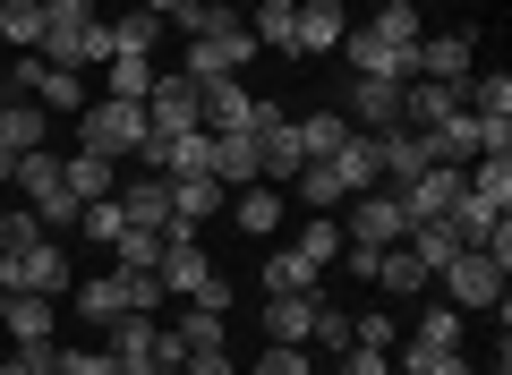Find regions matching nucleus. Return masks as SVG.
Wrapping results in <instances>:
<instances>
[{
	"label": "nucleus",
	"mask_w": 512,
	"mask_h": 375,
	"mask_svg": "<svg viewBox=\"0 0 512 375\" xmlns=\"http://www.w3.org/2000/svg\"><path fill=\"white\" fill-rule=\"evenodd\" d=\"M154 375H180V367H154Z\"/></svg>",
	"instance_id": "nucleus-50"
},
{
	"label": "nucleus",
	"mask_w": 512,
	"mask_h": 375,
	"mask_svg": "<svg viewBox=\"0 0 512 375\" xmlns=\"http://www.w3.org/2000/svg\"><path fill=\"white\" fill-rule=\"evenodd\" d=\"M393 197H402V214H410V222H444V214L461 205V171H453V162H427V171H419V179H402Z\"/></svg>",
	"instance_id": "nucleus-8"
},
{
	"label": "nucleus",
	"mask_w": 512,
	"mask_h": 375,
	"mask_svg": "<svg viewBox=\"0 0 512 375\" xmlns=\"http://www.w3.org/2000/svg\"><path fill=\"white\" fill-rule=\"evenodd\" d=\"M248 375H316V358H308V350H282V341H274V350L256 358Z\"/></svg>",
	"instance_id": "nucleus-46"
},
{
	"label": "nucleus",
	"mask_w": 512,
	"mask_h": 375,
	"mask_svg": "<svg viewBox=\"0 0 512 375\" xmlns=\"http://www.w3.org/2000/svg\"><path fill=\"white\" fill-rule=\"evenodd\" d=\"M69 282H77V265H69V248H60V239L0 248V290H9V299H18V290H35V299H69Z\"/></svg>",
	"instance_id": "nucleus-2"
},
{
	"label": "nucleus",
	"mask_w": 512,
	"mask_h": 375,
	"mask_svg": "<svg viewBox=\"0 0 512 375\" xmlns=\"http://www.w3.org/2000/svg\"><path fill=\"white\" fill-rule=\"evenodd\" d=\"M154 43H163V18H154V9H128V18L111 26V52H146L154 60Z\"/></svg>",
	"instance_id": "nucleus-35"
},
{
	"label": "nucleus",
	"mask_w": 512,
	"mask_h": 375,
	"mask_svg": "<svg viewBox=\"0 0 512 375\" xmlns=\"http://www.w3.org/2000/svg\"><path fill=\"white\" fill-rule=\"evenodd\" d=\"M0 333H9V341H60V299H35V290H18Z\"/></svg>",
	"instance_id": "nucleus-20"
},
{
	"label": "nucleus",
	"mask_w": 512,
	"mask_h": 375,
	"mask_svg": "<svg viewBox=\"0 0 512 375\" xmlns=\"http://www.w3.org/2000/svg\"><path fill=\"white\" fill-rule=\"evenodd\" d=\"M69 299H77V324H111V316H128V307H120V282H111V273H77Z\"/></svg>",
	"instance_id": "nucleus-23"
},
{
	"label": "nucleus",
	"mask_w": 512,
	"mask_h": 375,
	"mask_svg": "<svg viewBox=\"0 0 512 375\" xmlns=\"http://www.w3.org/2000/svg\"><path fill=\"white\" fill-rule=\"evenodd\" d=\"M26 205V197H18ZM35 214H43V231H77V214H86V205L69 197V188H52V197H35Z\"/></svg>",
	"instance_id": "nucleus-44"
},
{
	"label": "nucleus",
	"mask_w": 512,
	"mask_h": 375,
	"mask_svg": "<svg viewBox=\"0 0 512 375\" xmlns=\"http://www.w3.org/2000/svg\"><path fill=\"white\" fill-rule=\"evenodd\" d=\"M111 205L128 214V231H154V239H163L171 222H180V214H171V179H163V171H137V179H120V188H111Z\"/></svg>",
	"instance_id": "nucleus-7"
},
{
	"label": "nucleus",
	"mask_w": 512,
	"mask_h": 375,
	"mask_svg": "<svg viewBox=\"0 0 512 375\" xmlns=\"http://www.w3.org/2000/svg\"><path fill=\"white\" fill-rule=\"evenodd\" d=\"M333 222H342L350 248H402V239H410V214H402V197H393V188H359Z\"/></svg>",
	"instance_id": "nucleus-5"
},
{
	"label": "nucleus",
	"mask_w": 512,
	"mask_h": 375,
	"mask_svg": "<svg viewBox=\"0 0 512 375\" xmlns=\"http://www.w3.org/2000/svg\"><path fill=\"white\" fill-rule=\"evenodd\" d=\"M461 333H470L461 307H427V316L410 324V350H461Z\"/></svg>",
	"instance_id": "nucleus-31"
},
{
	"label": "nucleus",
	"mask_w": 512,
	"mask_h": 375,
	"mask_svg": "<svg viewBox=\"0 0 512 375\" xmlns=\"http://www.w3.org/2000/svg\"><path fill=\"white\" fill-rule=\"evenodd\" d=\"M359 137H376V128H402V86L393 77H350V111H342Z\"/></svg>",
	"instance_id": "nucleus-10"
},
{
	"label": "nucleus",
	"mask_w": 512,
	"mask_h": 375,
	"mask_svg": "<svg viewBox=\"0 0 512 375\" xmlns=\"http://www.w3.org/2000/svg\"><path fill=\"white\" fill-rule=\"evenodd\" d=\"M248 35H256V52H274V60H299V0H256Z\"/></svg>",
	"instance_id": "nucleus-14"
},
{
	"label": "nucleus",
	"mask_w": 512,
	"mask_h": 375,
	"mask_svg": "<svg viewBox=\"0 0 512 375\" xmlns=\"http://www.w3.org/2000/svg\"><path fill=\"white\" fill-rule=\"evenodd\" d=\"M214 179L222 188H256V128H222L214 137Z\"/></svg>",
	"instance_id": "nucleus-19"
},
{
	"label": "nucleus",
	"mask_w": 512,
	"mask_h": 375,
	"mask_svg": "<svg viewBox=\"0 0 512 375\" xmlns=\"http://www.w3.org/2000/svg\"><path fill=\"white\" fill-rule=\"evenodd\" d=\"M222 18H231L222 0H180V9H171V35H180V43H197V35H214Z\"/></svg>",
	"instance_id": "nucleus-39"
},
{
	"label": "nucleus",
	"mask_w": 512,
	"mask_h": 375,
	"mask_svg": "<svg viewBox=\"0 0 512 375\" xmlns=\"http://www.w3.org/2000/svg\"><path fill=\"white\" fill-rule=\"evenodd\" d=\"M367 145H376V179H393V188L427 171V145H419V128H376Z\"/></svg>",
	"instance_id": "nucleus-15"
},
{
	"label": "nucleus",
	"mask_w": 512,
	"mask_h": 375,
	"mask_svg": "<svg viewBox=\"0 0 512 375\" xmlns=\"http://www.w3.org/2000/svg\"><path fill=\"white\" fill-rule=\"evenodd\" d=\"M291 248L308 256V265H342V248H350V239H342V222H333V214H308V231H299Z\"/></svg>",
	"instance_id": "nucleus-33"
},
{
	"label": "nucleus",
	"mask_w": 512,
	"mask_h": 375,
	"mask_svg": "<svg viewBox=\"0 0 512 375\" xmlns=\"http://www.w3.org/2000/svg\"><path fill=\"white\" fill-rule=\"evenodd\" d=\"M77 145L103 162H137V145H146V103H120V94H94L86 111H77Z\"/></svg>",
	"instance_id": "nucleus-1"
},
{
	"label": "nucleus",
	"mask_w": 512,
	"mask_h": 375,
	"mask_svg": "<svg viewBox=\"0 0 512 375\" xmlns=\"http://www.w3.org/2000/svg\"><path fill=\"white\" fill-rule=\"evenodd\" d=\"M163 265V239L154 231H120V248H111V273H154Z\"/></svg>",
	"instance_id": "nucleus-36"
},
{
	"label": "nucleus",
	"mask_w": 512,
	"mask_h": 375,
	"mask_svg": "<svg viewBox=\"0 0 512 375\" xmlns=\"http://www.w3.org/2000/svg\"><path fill=\"white\" fill-rule=\"evenodd\" d=\"M470 69H478V43L461 35V26H453V35H427V43H419V77H436V86H461Z\"/></svg>",
	"instance_id": "nucleus-12"
},
{
	"label": "nucleus",
	"mask_w": 512,
	"mask_h": 375,
	"mask_svg": "<svg viewBox=\"0 0 512 375\" xmlns=\"http://www.w3.org/2000/svg\"><path fill=\"white\" fill-rule=\"evenodd\" d=\"M291 188H299V205H308V214H342V205H350V179L333 171V162H299Z\"/></svg>",
	"instance_id": "nucleus-21"
},
{
	"label": "nucleus",
	"mask_w": 512,
	"mask_h": 375,
	"mask_svg": "<svg viewBox=\"0 0 512 375\" xmlns=\"http://www.w3.org/2000/svg\"><path fill=\"white\" fill-rule=\"evenodd\" d=\"M9 188H18L26 205H35V197H52V188H60V154H43V145H35V154H18V171H9Z\"/></svg>",
	"instance_id": "nucleus-32"
},
{
	"label": "nucleus",
	"mask_w": 512,
	"mask_h": 375,
	"mask_svg": "<svg viewBox=\"0 0 512 375\" xmlns=\"http://www.w3.org/2000/svg\"><path fill=\"white\" fill-rule=\"evenodd\" d=\"M52 375H120L111 350H52Z\"/></svg>",
	"instance_id": "nucleus-43"
},
{
	"label": "nucleus",
	"mask_w": 512,
	"mask_h": 375,
	"mask_svg": "<svg viewBox=\"0 0 512 375\" xmlns=\"http://www.w3.org/2000/svg\"><path fill=\"white\" fill-rule=\"evenodd\" d=\"M342 137H350V120H342V111H308V120H299V145H308V162H325Z\"/></svg>",
	"instance_id": "nucleus-37"
},
{
	"label": "nucleus",
	"mask_w": 512,
	"mask_h": 375,
	"mask_svg": "<svg viewBox=\"0 0 512 375\" xmlns=\"http://www.w3.org/2000/svg\"><path fill=\"white\" fill-rule=\"evenodd\" d=\"M43 137H52V111H35V103H0V145H9V154H35Z\"/></svg>",
	"instance_id": "nucleus-26"
},
{
	"label": "nucleus",
	"mask_w": 512,
	"mask_h": 375,
	"mask_svg": "<svg viewBox=\"0 0 512 375\" xmlns=\"http://www.w3.org/2000/svg\"><path fill=\"white\" fill-rule=\"evenodd\" d=\"M342 375H393V350H367V341H350V350H342Z\"/></svg>",
	"instance_id": "nucleus-47"
},
{
	"label": "nucleus",
	"mask_w": 512,
	"mask_h": 375,
	"mask_svg": "<svg viewBox=\"0 0 512 375\" xmlns=\"http://www.w3.org/2000/svg\"><path fill=\"white\" fill-rule=\"evenodd\" d=\"M0 43H9V52H35L43 43V9L35 0H0Z\"/></svg>",
	"instance_id": "nucleus-34"
},
{
	"label": "nucleus",
	"mask_w": 512,
	"mask_h": 375,
	"mask_svg": "<svg viewBox=\"0 0 512 375\" xmlns=\"http://www.w3.org/2000/svg\"><path fill=\"white\" fill-rule=\"evenodd\" d=\"M94 0H43V43H35V60H52V69H69V77H86V35H94Z\"/></svg>",
	"instance_id": "nucleus-4"
},
{
	"label": "nucleus",
	"mask_w": 512,
	"mask_h": 375,
	"mask_svg": "<svg viewBox=\"0 0 512 375\" xmlns=\"http://www.w3.org/2000/svg\"><path fill=\"white\" fill-rule=\"evenodd\" d=\"M444 120H461V86L410 77V86H402V128H444Z\"/></svg>",
	"instance_id": "nucleus-13"
},
{
	"label": "nucleus",
	"mask_w": 512,
	"mask_h": 375,
	"mask_svg": "<svg viewBox=\"0 0 512 375\" xmlns=\"http://www.w3.org/2000/svg\"><path fill=\"white\" fill-rule=\"evenodd\" d=\"M308 324H316V299H265V341L308 350Z\"/></svg>",
	"instance_id": "nucleus-24"
},
{
	"label": "nucleus",
	"mask_w": 512,
	"mask_h": 375,
	"mask_svg": "<svg viewBox=\"0 0 512 375\" xmlns=\"http://www.w3.org/2000/svg\"><path fill=\"white\" fill-rule=\"evenodd\" d=\"M154 77H163V69H154L146 52H111V60H103V94H120V103H146Z\"/></svg>",
	"instance_id": "nucleus-22"
},
{
	"label": "nucleus",
	"mask_w": 512,
	"mask_h": 375,
	"mask_svg": "<svg viewBox=\"0 0 512 375\" xmlns=\"http://www.w3.org/2000/svg\"><path fill=\"white\" fill-rule=\"evenodd\" d=\"M197 120L214 128V137L222 128H256V94L239 86V77H214V86H197Z\"/></svg>",
	"instance_id": "nucleus-11"
},
{
	"label": "nucleus",
	"mask_w": 512,
	"mask_h": 375,
	"mask_svg": "<svg viewBox=\"0 0 512 375\" xmlns=\"http://www.w3.org/2000/svg\"><path fill=\"white\" fill-rule=\"evenodd\" d=\"M35 9H43V0H35Z\"/></svg>",
	"instance_id": "nucleus-51"
},
{
	"label": "nucleus",
	"mask_w": 512,
	"mask_h": 375,
	"mask_svg": "<svg viewBox=\"0 0 512 375\" xmlns=\"http://www.w3.org/2000/svg\"><path fill=\"white\" fill-rule=\"evenodd\" d=\"M376 282L393 290V299H419V290L436 282V273H427V265H419V256H410V248H384V256H376Z\"/></svg>",
	"instance_id": "nucleus-30"
},
{
	"label": "nucleus",
	"mask_w": 512,
	"mask_h": 375,
	"mask_svg": "<svg viewBox=\"0 0 512 375\" xmlns=\"http://www.w3.org/2000/svg\"><path fill=\"white\" fill-rule=\"evenodd\" d=\"M367 35H384L393 52H419V43H427V18L410 9V0H384L376 18H367Z\"/></svg>",
	"instance_id": "nucleus-25"
},
{
	"label": "nucleus",
	"mask_w": 512,
	"mask_h": 375,
	"mask_svg": "<svg viewBox=\"0 0 512 375\" xmlns=\"http://www.w3.org/2000/svg\"><path fill=\"white\" fill-rule=\"evenodd\" d=\"M77 222H86V239H94V248H120V231H128V214H120L111 197H94V205H86Z\"/></svg>",
	"instance_id": "nucleus-42"
},
{
	"label": "nucleus",
	"mask_w": 512,
	"mask_h": 375,
	"mask_svg": "<svg viewBox=\"0 0 512 375\" xmlns=\"http://www.w3.org/2000/svg\"><path fill=\"white\" fill-rule=\"evenodd\" d=\"M103 333H111L103 350L120 358V375H154V367H180V358H188L180 333H171V324H154V316H111Z\"/></svg>",
	"instance_id": "nucleus-3"
},
{
	"label": "nucleus",
	"mask_w": 512,
	"mask_h": 375,
	"mask_svg": "<svg viewBox=\"0 0 512 375\" xmlns=\"http://www.w3.org/2000/svg\"><path fill=\"white\" fill-rule=\"evenodd\" d=\"M171 333H180V350H231V316H214V307H180Z\"/></svg>",
	"instance_id": "nucleus-28"
},
{
	"label": "nucleus",
	"mask_w": 512,
	"mask_h": 375,
	"mask_svg": "<svg viewBox=\"0 0 512 375\" xmlns=\"http://www.w3.org/2000/svg\"><path fill=\"white\" fill-rule=\"evenodd\" d=\"M52 350H60V341H18L0 375H52Z\"/></svg>",
	"instance_id": "nucleus-45"
},
{
	"label": "nucleus",
	"mask_w": 512,
	"mask_h": 375,
	"mask_svg": "<svg viewBox=\"0 0 512 375\" xmlns=\"http://www.w3.org/2000/svg\"><path fill=\"white\" fill-rule=\"evenodd\" d=\"M171 214L197 231V222H214L222 214V179H171Z\"/></svg>",
	"instance_id": "nucleus-29"
},
{
	"label": "nucleus",
	"mask_w": 512,
	"mask_h": 375,
	"mask_svg": "<svg viewBox=\"0 0 512 375\" xmlns=\"http://www.w3.org/2000/svg\"><path fill=\"white\" fill-rule=\"evenodd\" d=\"M146 128H154V137H188V128H205V120H197V86H188L180 69L154 77V94H146Z\"/></svg>",
	"instance_id": "nucleus-9"
},
{
	"label": "nucleus",
	"mask_w": 512,
	"mask_h": 375,
	"mask_svg": "<svg viewBox=\"0 0 512 375\" xmlns=\"http://www.w3.org/2000/svg\"><path fill=\"white\" fill-rule=\"evenodd\" d=\"M393 367H410V375H470V358H461V350H410V341H402Z\"/></svg>",
	"instance_id": "nucleus-40"
},
{
	"label": "nucleus",
	"mask_w": 512,
	"mask_h": 375,
	"mask_svg": "<svg viewBox=\"0 0 512 375\" xmlns=\"http://www.w3.org/2000/svg\"><path fill=\"white\" fill-rule=\"evenodd\" d=\"M0 324H9V290H0Z\"/></svg>",
	"instance_id": "nucleus-49"
},
{
	"label": "nucleus",
	"mask_w": 512,
	"mask_h": 375,
	"mask_svg": "<svg viewBox=\"0 0 512 375\" xmlns=\"http://www.w3.org/2000/svg\"><path fill=\"white\" fill-rule=\"evenodd\" d=\"M316 290H325V265H308L299 248L265 256V299H316Z\"/></svg>",
	"instance_id": "nucleus-16"
},
{
	"label": "nucleus",
	"mask_w": 512,
	"mask_h": 375,
	"mask_svg": "<svg viewBox=\"0 0 512 375\" xmlns=\"http://www.w3.org/2000/svg\"><path fill=\"white\" fill-rule=\"evenodd\" d=\"M231 222H239L248 239H274V231H282V188H239Z\"/></svg>",
	"instance_id": "nucleus-27"
},
{
	"label": "nucleus",
	"mask_w": 512,
	"mask_h": 375,
	"mask_svg": "<svg viewBox=\"0 0 512 375\" xmlns=\"http://www.w3.org/2000/svg\"><path fill=\"white\" fill-rule=\"evenodd\" d=\"M128 316H163V273H111Z\"/></svg>",
	"instance_id": "nucleus-38"
},
{
	"label": "nucleus",
	"mask_w": 512,
	"mask_h": 375,
	"mask_svg": "<svg viewBox=\"0 0 512 375\" xmlns=\"http://www.w3.org/2000/svg\"><path fill=\"white\" fill-rule=\"evenodd\" d=\"M137 9H154V18H163V26H171V9H180V0H137Z\"/></svg>",
	"instance_id": "nucleus-48"
},
{
	"label": "nucleus",
	"mask_w": 512,
	"mask_h": 375,
	"mask_svg": "<svg viewBox=\"0 0 512 375\" xmlns=\"http://www.w3.org/2000/svg\"><path fill=\"white\" fill-rule=\"evenodd\" d=\"M60 188H69L77 205H94V197H111V188H120V162H103V154H86V145H77V154L60 162Z\"/></svg>",
	"instance_id": "nucleus-18"
},
{
	"label": "nucleus",
	"mask_w": 512,
	"mask_h": 375,
	"mask_svg": "<svg viewBox=\"0 0 512 375\" xmlns=\"http://www.w3.org/2000/svg\"><path fill=\"white\" fill-rule=\"evenodd\" d=\"M436 282L453 290L444 307H461V316H478V307H504V282H512V265H504V256H487V248H461L453 265L436 273Z\"/></svg>",
	"instance_id": "nucleus-6"
},
{
	"label": "nucleus",
	"mask_w": 512,
	"mask_h": 375,
	"mask_svg": "<svg viewBox=\"0 0 512 375\" xmlns=\"http://www.w3.org/2000/svg\"><path fill=\"white\" fill-rule=\"evenodd\" d=\"M342 35H350L342 0H299V52H342Z\"/></svg>",
	"instance_id": "nucleus-17"
},
{
	"label": "nucleus",
	"mask_w": 512,
	"mask_h": 375,
	"mask_svg": "<svg viewBox=\"0 0 512 375\" xmlns=\"http://www.w3.org/2000/svg\"><path fill=\"white\" fill-rule=\"evenodd\" d=\"M350 341H367V350H402V316L367 307V316H350Z\"/></svg>",
	"instance_id": "nucleus-41"
}]
</instances>
